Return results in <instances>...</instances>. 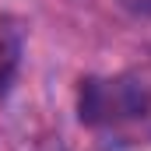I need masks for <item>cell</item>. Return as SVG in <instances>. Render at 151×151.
<instances>
[{"label":"cell","mask_w":151,"mask_h":151,"mask_svg":"<svg viewBox=\"0 0 151 151\" xmlns=\"http://www.w3.org/2000/svg\"><path fill=\"white\" fill-rule=\"evenodd\" d=\"M18 63H21V32L7 18H0V91L11 84Z\"/></svg>","instance_id":"2"},{"label":"cell","mask_w":151,"mask_h":151,"mask_svg":"<svg viewBox=\"0 0 151 151\" xmlns=\"http://www.w3.org/2000/svg\"><path fill=\"white\" fill-rule=\"evenodd\" d=\"M77 116L106 141L151 144V60L84 77L77 88Z\"/></svg>","instance_id":"1"}]
</instances>
